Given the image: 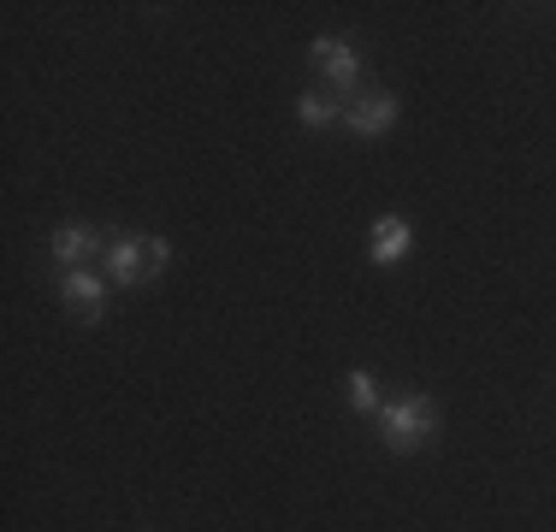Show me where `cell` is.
Instances as JSON below:
<instances>
[{
  "label": "cell",
  "mask_w": 556,
  "mask_h": 532,
  "mask_svg": "<svg viewBox=\"0 0 556 532\" xmlns=\"http://www.w3.org/2000/svg\"><path fill=\"white\" fill-rule=\"evenodd\" d=\"M379 438H386V449H396V456L427 449L432 438H439V403H432L427 391L403 396V403H386L379 408Z\"/></svg>",
  "instance_id": "1"
},
{
  "label": "cell",
  "mask_w": 556,
  "mask_h": 532,
  "mask_svg": "<svg viewBox=\"0 0 556 532\" xmlns=\"http://www.w3.org/2000/svg\"><path fill=\"white\" fill-rule=\"evenodd\" d=\"M166 261H172V243H166V237H137V231H125V237H113V243H108V273H113V284H149V278L166 273Z\"/></svg>",
  "instance_id": "2"
},
{
  "label": "cell",
  "mask_w": 556,
  "mask_h": 532,
  "mask_svg": "<svg viewBox=\"0 0 556 532\" xmlns=\"http://www.w3.org/2000/svg\"><path fill=\"white\" fill-rule=\"evenodd\" d=\"M308 60L332 77V96L343 101V113H350V106L362 101V53H355V42H343V36H314Z\"/></svg>",
  "instance_id": "3"
},
{
  "label": "cell",
  "mask_w": 556,
  "mask_h": 532,
  "mask_svg": "<svg viewBox=\"0 0 556 532\" xmlns=\"http://www.w3.org/2000/svg\"><path fill=\"white\" fill-rule=\"evenodd\" d=\"M60 296H65V314L72 319L96 326V319L108 314V278L89 273V266H72V273H60Z\"/></svg>",
  "instance_id": "4"
},
{
  "label": "cell",
  "mask_w": 556,
  "mask_h": 532,
  "mask_svg": "<svg viewBox=\"0 0 556 532\" xmlns=\"http://www.w3.org/2000/svg\"><path fill=\"white\" fill-rule=\"evenodd\" d=\"M108 243H113V237H101L96 225H60L54 243H48V255H54L65 273H72V266H89L96 255H108Z\"/></svg>",
  "instance_id": "5"
},
{
  "label": "cell",
  "mask_w": 556,
  "mask_h": 532,
  "mask_svg": "<svg viewBox=\"0 0 556 532\" xmlns=\"http://www.w3.org/2000/svg\"><path fill=\"white\" fill-rule=\"evenodd\" d=\"M343 125H350L355 137H386V130L396 125V96H386V89H367V96L343 113Z\"/></svg>",
  "instance_id": "6"
},
{
  "label": "cell",
  "mask_w": 556,
  "mask_h": 532,
  "mask_svg": "<svg viewBox=\"0 0 556 532\" xmlns=\"http://www.w3.org/2000/svg\"><path fill=\"white\" fill-rule=\"evenodd\" d=\"M415 249V225L403 219V213H386V219L374 225V237H367V255H374L379 266H396Z\"/></svg>",
  "instance_id": "7"
},
{
  "label": "cell",
  "mask_w": 556,
  "mask_h": 532,
  "mask_svg": "<svg viewBox=\"0 0 556 532\" xmlns=\"http://www.w3.org/2000/svg\"><path fill=\"white\" fill-rule=\"evenodd\" d=\"M296 118H302V125H314V130H326V125H338V118H343V101L332 96V89H308V96L296 101Z\"/></svg>",
  "instance_id": "8"
},
{
  "label": "cell",
  "mask_w": 556,
  "mask_h": 532,
  "mask_svg": "<svg viewBox=\"0 0 556 532\" xmlns=\"http://www.w3.org/2000/svg\"><path fill=\"white\" fill-rule=\"evenodd\" d=\"M350 403L362 408V415H379V379H374L367 367L350 372Z\"/></svg>",
  "instance_id": "9"
}]
</instances>
